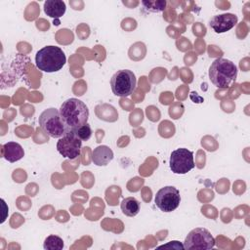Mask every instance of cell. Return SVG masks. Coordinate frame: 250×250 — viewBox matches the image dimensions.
<instances>
[{
  "mask_svg": "<svg viewBox=\"0 0 250 250\" xmlns=\"http://www.w3.org/2000/svg\"><path fill=\"white\" fill-rule=\"evenodd\" d=\"M122 213L127 217H135L141 209L140 202L135 197H126L120 204Z\"/></svg>",
  "mask_w": 250,
  "mask_h": 250,
  "instance_id": "5bb4252c",
  "label": "cell"
},
{
  "mask_svg": "<svg viewBox=\"0 0 250 250\" xmlns=\"http://www.w3.org/2000/svg\"><path fill=\"white\" fill-rule=\"evenodd\" d=\"M169 166L175 174H187L195 166L193 152L186 147H180L171 152Z\"/></svg>",
  "mask_w": 250,
  "mask_h": 250,
  "instance_id": "52a82bcc",
  "label": "cell"
},
{
  "mask_svg": "<svg viewBox=\"0 0 250 250\" xmlns=\"http://www.w3.org/2000/svg\"><path fill=\"white\" fill-rule=\"evenodd\" d=\"M3 148H4L3 157L11 163L19 161L24 156V150L19 143L8 142L3 146Z\"/></svg>",
  "mask_w": 250,
  "mask_h": 250,
  "instance_id": "7c38bea8",
  "label": "cell"
},
{
  "mask_svg": "<svg viewBox=\"0 0 250 250\" xmlns=\"http://www.w3.org/2000/svg\"><path fill=\"white\" fill-rule=\"evenodd\" d=\"M237 16L231 13H226L214 16L209 22L210 27L216 33H224L234 27L237 23Z\"/></svg>",
  "mask_w": 250,
  "mask_h": 250,
  "instance_id": "30bf717a",
  "label": "cell"
},
{
  "mask_svg": "<svg viewBox=\"0 0 250 250\" xmlns=\"http://www.w3.org/2000/svg\"><path fill=\"white\" fill-rule=\"evenodd\" d=\"M155 205L165 213L176 210L181 202V195L178 188L172 186L161 188L154 196Z\"/></svg>",
  "mask_w": 250,
  "mask_h": 250,
  "instance_id": "ba28073f",
  "label": "cell"
},
{
  "mask_svg": "<svg viewBox=\"0 0 250 250\" xmlns=\"http://www.w3.org/2000/svg\"><path fill=\"white\" fill-rule=\"evenodd\" d=\"M113 159V151L107 146H99L92 152V161L97 166H105Z\"/></svg>",
  "mask_w": 250,
  "mask_h": 250,
  "instance_id": "8fae6325",
  "label": "cell"
},
{
  "mask_svg": "<svg viewBox=\"0 0 250 250\" xmlns=\"http://www.w3.org/2000/svg\"><path fill=\"white\" fill-rule=\"evenodd\" d=\"M72 132H73L82 142H83V141H88V140L91 138V136H92V129H91V127H90V125H89L88 123H86V124L82 125V126L78 127L77 129L73 130Z\"/></svg>",
  "mask_w": 250,
  "mask_h": 250,
  "instance_id": "e0dca14e",
  "label": "cell"
},
{
  "mask_svg": "<svg viewBox=\"0 0 250 250\" xmlns=\"http://www.w3.org/2000/svg\"><path fill=\"white\" fill-rule=\"evenodd\" d=\"M66 62L63 51L58 46H45L35 56V63L39 70L44 72H56L61 70Z\"/></svg>",
  "mask_w": 250,
  "mask_h": 250,
  "instance_id": "3957f363",
  "label": "cell"
},
{
  "mask_svg": "<svg viewBox=\"0 0 250 250\" xmlns=\"http://www.w3.org/2000/svg\"><path fill=\"white\" fill-rule=\"evenodd\" d=\"M43 247L46 250H62L63 248V240L58 235L51 234L45 238Z\"/></svg>",
  "mask_w": 250,
  "mask_h": 250,
  "instance_id": "9a60e30c",
  "label": "cell"
},
{
  "mask_svg": "<svg viewBox=\"0 0 250 250\" xmlns=\"http://www.w3.org/2000/svg\"><path fill=\"white\" fill-rule=\"evenodd\" d=\"M65 10V3L62 0H47L44 2V12L50 18L59 19L64 15Z\"/></svg>",
  "mask_w": 250,
  "mask_h": 250,
  "instance_id": "4fadbf2b",
  "label": "cell"
},
{
  "mask_svg": "<svg viewBox=\"0 0 250 250\" xmlns=\"http://www.w3.org/2000/svg\"><path fill=\"white\" fill-rule=\"evenodd\" d=\"M59 111L63 123L69 131H73L78 127L88 123V106L84 102L78 99H67L62 104Z\"/></svg>",
  "mask_w": 250,
  "mask_h": 250,
  "instance_id": "6da1fadb",
  "label": "cell"
},
{
  "mask_svg": "<svg viewBox=\"0 0 250 250\" xmlns=\"http://www.w3.org/2000/svg\"><path fill=\"white\" fill-rule=\"evenodd\" d=\"M215 246V239L205 228H195L188 232L184 241L185 249L208 250Z\"/></svg>",
  "mask_w": 250,
  "mask_h": 250,
  "instance_id": "8992f818",
  "label": "cell"
},
{
  "mask_svg": "<svg viewBox=\"0 0 250 250\" xmlns=\"http://www.w3.org/2000/svg\"><path fill=\"white\" fill-rule=\"evenodd\" d=\"M137 79L133 71L129 69L117 70L110 79L111 91L115 96L128 97L136 89Z\"/></svg>",
  "mask_w": 250,
  "mask_h": 250,
  "instance_id": "5b68a950",
  "label": "cell"
},
{
  "mask_svg": "<svg viewBox=\"0 0 250 250\" xmlns=\"http://www.w3.org/2000/svg\"><path fill=\"white\" fill-rule=\"evenodd\" d=\"M142 5L145 8V10H146L147 12L159 13L165 10L166 1L165 0H156V1L145 0V1H142Z\"/></svg>",
  "mask_w": 250,
  "mask_h": 250,
  "instance_id": "2e32d148",
  "label": "cell"
},
{
  "mask_svg": "<svg viewBox=\"0 0 250 250\" xmlns=\"http://www.w3.org/2000/svg\"><path fill=\"white\" fill-rule=\"evenodd\" d=\"M237 67L229 60L217 59L209 67V78L214 86L226 89L236 79Z\"/></svg>",
  "mask_w": 250,
  "mask_h": 250,
  "instance_id": "7a4b0ae2",
  "label": "cell"
},
{
  "mask_svg": "<svg viewBox=\"0 0 250 250\" xmlns=\"http://www.w3.org/2000/svg\"><path fill=\"white\" fill-rule=\"evenodd\" d=\"M39 125L48 136L55 139H60L70 132L63 123L59 109L55 107L47 108L40 114Z\"/></svg>",
  "mask_w": 250,
  "mask_h": 250,
  "instance_id": "277c9868",
  "label": "cell"
},
{
  "mask_svg": "<svg viewBox=\"0 0 250 250\" xmlns=\"http://www.w3.org/2000/svg\"><path fill=\"white\" fill-rule=\"evenodd\" d=\"M82 141L72 132H68L60 138L57 143V149L61 155L68 159H75L81 153Z\"/></svg>",
  "mask_w": 250,
  "mask_h": 250,
  "instance_id": "9c48e42d",
  "label": "cell"
}]
</instances>
